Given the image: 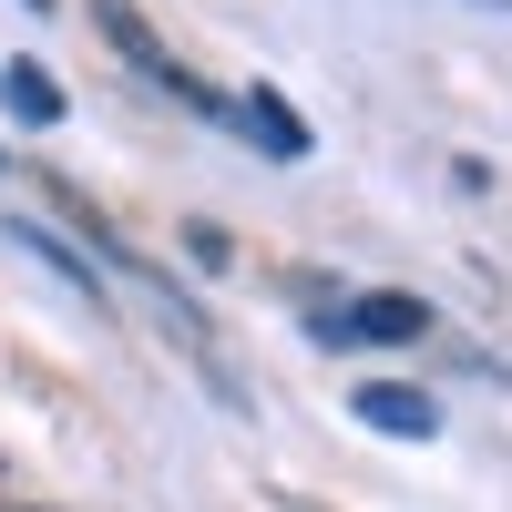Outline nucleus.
Returning <instances> with one entry per match:
<instances>
[{"label": "nucleus", "instance_id": "nucleus-6", "mask_svg": "<svg viewBox=\"0 0 512 512\" xmlns=\"http://www.w3.org/2000/svg\"><path fill=\"white\" fill-rule=\"evenodd\" d=\"M0 113H11L21 134H52V123H62L72 103H62V82L41 72V62H0Z\"/></svg>", "mask_w": 512, "mask_h": 512}, {"label": "nucleus", "instance_id": "nucleus-10", "mask_svg": "<svg viewBox=\"0 0 512 512\" xmlns=\"http://www.w3.org/2000/svg\"><path fill=\"white\" fill-rule=\"evenodd\" d=\"M0 175H11V154H0Z\"/></svg>", "mask_w": 512, "mask_h": 512}, {"label": "nucleus", "instance_id": "nucleus-8", "mask_svg": "<svg viewBox=\"0 0 512 512\" xmlns=\"http://www.w3.org/2000/svg\"><path fill=\"white\" fill-rule=\"evenodd\" d=\"M21 11H62V0H21Z\"/></svg>", "mask_w": 512, "mask_h": 512}, {"label": "nucleus", "instance_id": "nucleus-1", "mask_svg": "<svg viewBox=\"0 0 512 512\" xmlns=\"http://www.w3.org/2000/svg\"><path fill=\"white\" fill-rule=\"evenodd\" d=\"M93 31H103L113 52H123V72H134L144 93H164L175 113H195V123H236V103L216 93V82H195V72L175 62V41H164V31L134 11V0H93Z\"/></svg>", "mask_w": 512, "mask_h": 512}, {"label": "nucleus", "instance_id": "nucleus-3", "mask_svg": "<svg viewBox=\"0 0 512 512\" xmlns=\"http://www.w3.org/2000/svg\"><path fill=\"white\" fill-rule=\"evenodd\" d=\"M0 236H11V246H21L31 267L52 277V287H72V308H93V318L113 308V287H103V267H93V256H82L72 236H52V226H41V216H0Z\"/></svg>", "mask_w": 512, "mask_h": 512}, {"label": "nucleus", "instance_id": "nucleus-2", "mask_svg": "<svg viewBox=\"0 0 512 512\" xmlns=\"http://www.w3.org/2000/svg\"><path fill=\"white\" fill-rule=\"evenodd\" d=\"M420 328H431V308H420L410 287H369V297H349V308L308 318V338H318V349H410Z\"/></svg>", "mask_w": 512, "mask_h": 512}, {"label": "nucleus", "instance_id": "nucleus-4", "mask_svg": "<svg viewBox=\"0 0 512 512\" xmlns=\"http://www.w3.org/2000/svg\"><path fill=\"white\" fill-rule=\"evenodd\" d=\"M349 420L379 431V441H441V400L410 390V379H359V390H349Z\"/></svg>", "mask_w": 512, "mask_h": 512}, {"label": "nucleus", "instance_id": "nucleus-5", "mask_svg": "<svg viewBox=\"0 0 512 512\" xmlns=\"http://www.w3.org/2000/svg\"><path fill=\"white\" fill-rule=\"evenodd\" d=\"M236 134H246L256 154H267V164H308V154H318L308 113H297V103L277 93V82H246V93H236Z\"/></svg>", "mask_w": 512, "mask_h": 512}, {"label": "nucleus", "instance_id": "nucleus-7", "mask_svg": "<svg viewBox=\"0 0 512 512\" xmlns=\"http://www.w3.org/2000/svg\"><path fill=\"white\" fill-rule=\"evenodd\" d=\"M185 246H195V267H226V256H236L226 226H185Z\"/></svg>", "mask_w": 512, "mask_h": 512}, {"label": "nucleus", "instance_id": "nucleus-9", "mask_svg": "<svg viewBox=\"0 0 512 512\" xmlns=\"http://www.w3.org/2000/svg\"><path fill=\"white\" fill-rule=\"evenodd\" d=\"M482 11H512V0H482Z\"/></svg>", "mask_w": 512, "mask_h": 512}]
</instances>
